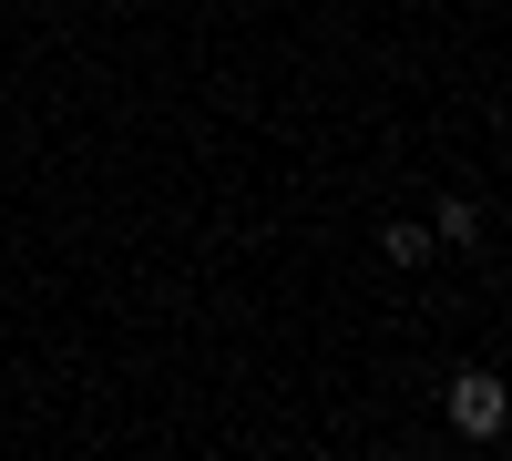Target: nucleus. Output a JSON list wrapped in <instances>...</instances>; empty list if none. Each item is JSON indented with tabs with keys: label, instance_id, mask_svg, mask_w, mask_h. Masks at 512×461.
Instances as JSON below:
<instances>
[{
	"label": "nucleus",
	"instance_id": "7ed1b4c3",
	"mask_svg": "<svg viewBox=\"0 0 512 461\" xmlns=\"http://www.w3.org/2000/svg\"><path fill=\"white\" fill-rule=\"evenodd\" d=\"M431 236H441V246H482V205H472V195H441V205H431Z\"/></svg>",
	"mask_w": 512,
	"mask_h": 461
},
{
	"label": "nucleus",
	"instance_id": "f257e3e1",
	"mask_svg": "<svg viewBox=\"0 0 512 461\" xmlns=\"http://www.w3.org/2000/svg\"><path fill=\"white\" fill-rule=\"evenodd\" d=\"M441 421H451L461 441H502V431H512V380H502V369H451Z\"/></svg>",
	"mask_w": 512,
	"mask_h": 461
},
{
	"label": "nucleus",
	"instance_id": "f03ea898",
	"mask_svg": "<svg viewBox=\"0 0 512 461\" xmlns=\"http://www.w3.org/2000/svg\"><path fill=\"white\" fill-rule=\"evenodd\" d=\"M379 257H390L400 277H410V267H431V257H441V236H431V216H390V226H379Z\"/></svg>",
	"mask_w": 512,
	"mask_h": 461
}]
</instances>
